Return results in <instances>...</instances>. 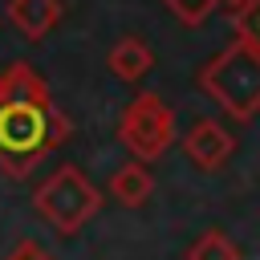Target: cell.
I'll list each match as a JSON object with an SVG mask.
<instances>
[{
  "instance_id": "cell-3",
  "label": "cell",
  "mask_w": 260,
  "mask_h": 260,
  "mask_svg": "<svg viewBox=\"0 0 260 260\" xmlns=\"http://www.w3.org/2000/svg\"><path fill=\"white\" fill-rule=\"evenodd\" d=\"M32 207H37V215H41L53 232L73 236V232H81V228L102 211V195H98V187L81 175V167L65 162V167H57V171L32 191Z\"/></svg>"
},
{
  "instance_id": "cell-2",
  "label": "cell",
  "mask_w": 260,
  "mask_h": 260,
  "mask_svg": "<svg viewBox=\"0 0 260 260\" xmlns=\"http://www.w3.org/2000/svg\"><path fill=\"white\" fill-rule=\"evenodd\" d=\"M199 85L236 122H252L260 114V57L240 41H232L199 69Z\"/></svg>"
},
{
  "instance_id": "cell-12",
  "label": "cell",
  "mask_w": 260,
  "mask_h": 260,
  "mask_svg": "<svg viewBox=\"0 0 260 260\" xmlns=\"http://www.w3.org/2000/svg\"><path fill=\"white\" fill-rule=\"evenodd\" d=\"M4 260H53V256H49V252H45L37 240H20V244H16V248H12Z\"/></svg>"
},
{
  "instance_id": "cell-9",
  "label": "cell",
  "mask_w": 260,
  "mask_h": 260,
  "mask_svg": "<svg viewBox=\"0 0 260 260\" xmlns=\"http://www.w3.org/2000/svg\"><path fill=\"white\" fill-rule=\"evenodd\" d=\"M187 260H244V256H240L236 240H228L219 228H211V232H203V236L187 248Z\"/></svg>"
},
{
  "instance_id": "cell-1",
  "label": "cell",
  "mask_w": 260,
  "mask_h": 260,
  "mask_svg": "<svg viewBox=\"0 0 260 260\" xmlns=\"http://www.w3.org/2000/svg\"><path fill=\"white\" fill-rule=\"evenodd\" d=\"M69 118L57 110L45 77L16 61L0 73V171L8 179H28L65 138Z\"/></svg>"
},
{
  "instance_id": "cell-13",
  "label": "cell",
  "mask_w": 260,
  "mask_h": 260,
  "mask_svg": "<svg viewBox=\"0 0 260 260\" xmlns=\"http://www.w3.org/2000/svg\"><path fill=\"white\" fill-rule=\"evenodd\" d=\"M244 4H248V0H219V8H228V12H232V16H236V12H240V8H244Z\"/></svg>"
},
{
  "instance_id": "cell-5",
  "label": "cell",
  "mask_w": 260,
  "mask_h": 260,
  "mask_svg": "<svg viewBox=\"0 0 260 260\" xmlns=\"http://www.w3.org/2000/svg\"><path fill=\"white\" fill-rule=\"evenodd\" d=\"M183 154H187L199 171H219V167L236 154V134H232L219 118H199V122L183 134Z\"/></svg>"
},
{
  "instance_id": "cell-4",
  "label": "cell",
  "mask_w": 260,
  "mask_h": 260,
  "mask_svg": "<svg viewBox=\"0 0 260 260\" xmlns=\"http://www.w3.org/2000/svg\"><path fill=\"white\" fill-rule=\"evenodd\" d=\"M118 138L134 162H154L175 146V110L158 93H138L118 118Z\"/></svg>"
},
{
  "instance_id": "cell-6",
  "label": "cell",
  "mask_w": 260,
  "mask_h": 260,
  "mask_svg": "<svg viewBox=\"0 0 260 260\" xmlns=\"http://www.w3.org/2000/svg\"><path fill=\"white\" fill-rule=\"evenodd\" d=\"M8 20L24 41H45L61 20V0H8Z\"/></svg>"
},
{
  "instance_id": "cell-10",
  "label": "cell",
  "mask_w": 260,
  "mask_h": 260,
  "mask_svg": "<svg viewBox=\"0 0 260 260\" xmlns=\"http://www.w3.org/2000/svg\"><path fill=\"white\" fill-rule=\"evenodd\" d=\"M232 20H236V41L248 45V49L260 57V0H248Z\"/></svg>"
},
{
  "instance_id": "cell-7",
  "label": "cell",
  "mask_w": 260,
  "mask_h": 260,
  "mask_svg": "<svg viewBox=\"0 0 260 260\" xmlns=\"http://www.w3.org/2000/svg\"><path fill=\"white\" fill-rule=\"evenodd\" d=\"M106 65H110V73L118 77V81H142L146 73H150V65H154V53H150V45L142 41V37H122L114 49H110V57H106Z\"/></svg>"
},
{
  "instance_id": "cell-11",
  "label": "cell",
  "mask_w": 260,
  "mask_h": 260,
  "mask_svg": "<svg viewBox=\"0 0 260 260\" xmlns=\"http://www.w3.org/2000/svg\"><path fill=\"white\" fill-rule=\"evenodd\" d=\"M162 4H167L183 24H191V28H195V24H203V20L219 8V0H162Z\"/></svg>"
},
{
  "instance_id": "cell-8",
  "label": "cell",
  "mask_w": 260,
  "mask_h": 260,
  "mask_svg": "<svg viewBox=\"0 0 260 260\" xmlns=\"http://www.w3.org/2000/svg\"><path fill=\"white\" fill-rule=\"evenodd\" d=\"M154 191V179L142 162H122L114 175H110V195L122 203V207H142Z\"/></svg>"
}]
</instances>
